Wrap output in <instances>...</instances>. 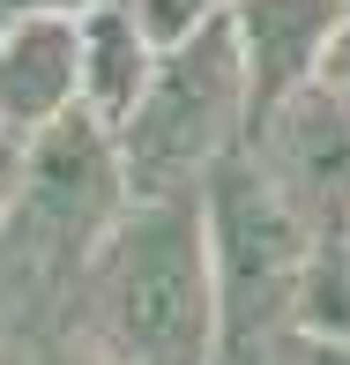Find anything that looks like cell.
<instances>
[{"mask_svg":"<svg viewBox=\"0 0 350 365\" xmlns=\"http://www.w3.org/2000/svg\"><path fill=\"white\" fill-rule=\"evenodd\" d=\"M254 365H350V336H313V328H283Z\"/></svg>","mask_w":350,"mask_h":365,"instance_id":"cell-10","label":"cell"},{"mask_svg":"<svg viewBox=\"0 0 350 365\" xmlns=\"http://www.w3.org/2000/svg\"><path fill=\"white\" fill-rule=\"evenodd\" d=\"M291 328L350 336V239H343V231H321V239H313V261H306V284H298Z\"/></svg>","mask_w":350,"mask_h":365,"instance_id":"cell-9","label":"cell"},{"mask_svg":"<svg viewBox=\"0 0 350 365\" xmlns=\"http://www.w3.org/2000/svg\"><path fill=\"white\" fill-rule=\"evenodd\" d=\"M127 187L142 194H202L224 157H239L254 135V105H246V60L231 38V15H209L187 45L157 60L142 105L120 127Z\"/></svg>","mask_w":350,"mask_h":365,"instance_id":"cell-3","label":"cell"},{"mask_svg":"<svg viewBox=\"0 0 350 365\" xmlns=\"http://www.w3.org/2000/svg\"><path fill=\"white\" fill-rule=\"evenodd\" d=\"M246 149H254V164L283 187V202L313 231L350 224V97L343 90L306 82L246 135Z\"/></svg>","mask_w":350,"mask_h":365,"instance_id":"cell-5","label":"cell"},{"mask_svg":"<svg viewBox=\"0 0 350 365\" xmlns=\"http://www.w3.org/2000/svg\"><path fill=\"white\" fill-rule=\"evenodd\" d=\"M82 105V23L75 15H8L0 23V120L38 135Z\"/></svg>","mask_w":350,"mask_h":365,"instance_id":"cell-7","label":"cell"},{"mask_svg":"<svg viewBox=\"0 0 350 365\" xmlns=\"http://www.w3.org/2000/svg\"><path fill=\"white\" fill-rule=\"evenodd\" d=\"M209 209V269H216V313H224V358L216 365H254L291 328L298 284L313 261V231L283 202V187L254 164V149L224 157L202 187Z\"/></svg>","mask_w":350,"mask_h":365,"instance_id":"cell-4","label":"cell"},{"mask_svg":"<svg viewBox=\"0 0 350 365\" xmlns=\"http://www.w3.org/2000/svg\"><path fill=\"white\" fill-rule=\"evenodd\" d=\"M343 239H350V224H343Z\"/></svg>","mask_w":350,"mask_h":365,"instance_id":"cell-16","label":"cell"},{"mask_svg":"<svg viewBox=\"0 0 350 365\" xmlns=\"http://www.w3.org/2000/svg\"><path fill=\"white\" fill-rule=\"evenodd\" d=\"M209 8H231V0H209Z\"/></svg>","mask_w":350,"mask_h":365,"instance_id":"cell-15","label":"cell"},{"mask_svg":"<svg viewBox=\"0 0 350 365\" xmlns=\"http://www.w3.org/2000/svg\"><path fill=\"white\" fill-rule=\"evenodd\" d=\"M60 328H75L112 365H216L224 358L202 194L127 202L112 239L90 254Z\"/></svg>","mask_w":350,"mask_h":365,"instance_id":"cell-1","label":"cell"},{"mask_svg":"<svg viewBox=\"0 0 350 365\" xmlns=\"http://www.w3.org/2000/svg\"><path fill=\"white\" fill-rule=\"evenodd\" d=\"M75 23H82V105H90L105 127H120L127 112L142 105L164 45L142 30V15L127 8V0H97V8L75 15Z\"/></svg>","mask_w":350,"mask_h":365,"instance_id":"cell-8","label":"cell"},{"mask_svg":"<svg viewBox=\"0 0 350 365\" xmlns=\"http://www.w3.org/2000/svg\"><path fill=\"white\" fill-rule=\"evenodd\" d=\"M97 0H0V15H90Z\"/></svg>","mask_w":350,"mask_h":365,"instance_id":"cell-14","label":"cell"},{"mask_svg":"<svg viewBox=\"0 0 350 365\" xmlns=\"http://www.w3.org/2000/svg\"><path fill=\"white\" fill-rule=\"evenodd\" d=\"M224 15H231V38H239V60H246V105H254V127H261L283 97L321 82L328 38L343 30L350 0H231Z\"/></svg>","mask_w":350,"mask_h":365,"instance_id":"cell-6","label":"cell"},{"mask_svg":"<svg viewBox=\"0 0 350 365\" xmlns=\"http://www.w3.org/2000/svg\"><path fill=\"white\" fill-rule=\"evenodd\" d=\"M23 365H112V358H97L75 328H38V336L23 343Z\"/></svg>","mask_w":350,"mask_h":365,"instance_id":"cell-11","label":"cell"},{"mask_svg":"<svg viewBox=\"0 0 350 365\" xmlns=\"http://www.w3.org/2000/svg\"><path fill=\"white\" fill-rule=\"evenodd\" d=\"M23 142H30V135H15V127L0 120V217H8V194H15V172H23Z\"/></svg>","mask_w":350,"mask_h":365,"instance_id":"cell-12","label":"cell"},{"mask_svg":"<svg viewBox=\"0 0 350 365\" xmlns=\"http://www.w3.org/2000/svg\"><path fill=\"white\" fill-rule=\"evenodd\" d=\"M321 82H328V90H343V97H350V15H343V30H336V38H328Z\"/></svg>","mask_w":350,"mask_h":365,"instance_id":"cell-13","label":"cell"},{"mask_svg":"<svg viewBox=\"0 0 350 365\" xmlns=\"http://www.w3.org/2000/svg\"><path fill=\"white\" fill-rule=\"evenodd\" d=\"M127 202H135V187H127L120 135L90 105L60 112L53 127L23 142V172H15L8 217H0V276H8L30 336L60 328L90 254L112 239Z\"/></svg>","mask_w":350,"mask_h":365,"instance_id":"cell-2","label":"cell"}]
</instances>
